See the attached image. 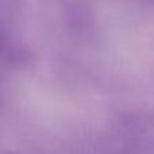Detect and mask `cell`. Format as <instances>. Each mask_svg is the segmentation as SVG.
<instances>
[{
    "instance_id": "7a4b0ae2",
    "label": "cell",
    "mask_w": 154,
    "mask_h": 154,
    "mask_svg": "<svg viewBox=\"0 0 154 154\" xmlns=\"http://www.w3.org/2000/svg\"><path fill=\"white\" fill-rule=\"evenodd\" d=\"M4 154H18V153H14V152H7V153H4Z\"/></svg>"
},
{
    "instance_id": "6da1fadb",
    "label": "cell",
    "mask_w": 154,
    "mask_h": 154,
    "mask_svg": "<svg viewBox=\"0 0 154 154\" xmlns=\"http://www.w3.org/2000/svg\"><path fill=\"white\" fill-rule=\"evenodd\" d=\"M111 143L118 154H152V116L147 114L120 116L111 131Z\"/></svg>"
},
{
    "instance_id": "3957f363",
    "label": "cell",
    "mask_w": 154,
    "mask_h": 154,
    "mask_svg": "<svg viewBox=\"0 0 154 154\" xmlns=\"http://www.w3.org/2000/svg\"><path fill=\"white\" fill-rule=\"evenodd\" d=\"M143 2H147V3H152V0H143Z\"/></svg>"
}]
</instances>
